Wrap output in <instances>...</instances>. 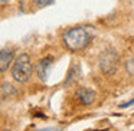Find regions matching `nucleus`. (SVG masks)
I'll use <instances>...</instances> for the list:
<instances>
[{
    "label": "nucleus",
    "mask_w": 134,
    "mask_h": 131,
    "mask_svg": "<svg viewBox=\"0 0 134 131\" xmlns=\"http://www.w3.org/2000/svg\"><path fill=\"white\" fill-rule=\"evenodd\" d=\"M131 104H134V98L133 99H131V101H128V102H125V104H121V105H120V107H121V108H127V107H130V105Z\"/></svg>",
    "instance_id": "nucleus-11"
},
{
    "label": "nucleus",
    "mask_w": 134,
    "mask_h": 131,
    "mask_svg": "<svg viewBox=\"0 0 134 131\" xmlns=\"http://www.w3.org/2000/svg\"><path fill=\"white\" fill-rule=\"evenodd\" d=\"M32 72H33V65L32 61H30V56L27 53H20L12 66V78L16 82L23 84V82L29 81V78L32 76Z\"/></svg>",
    "instance_id": "nucleus-2"
},
{
    "label": "nucleus",
    "mask_w": 134,
    "mask_h": 131,
    "mask_svg": "<svg viewBox=\"0 0 134 131\" xmlns=\"http://www.w3.org/2000/svg\"><path fill=\"white\" fill-rule=\"evenodd\" d=\"M33 2L39 7H46V6H51V4L55 3V0H33Z\"/></svg>",
    "instance_id": "nucleus-8"
},
{
    "label": "nucleus",
    "mask_w": 134,
    "mask_h": 131,
    "mask_svg": "<svg viewBox=\"0 0 134 131\" xmlns=\"http://www.w3.org/2000/svg\"><path fill=\"white\" fill-rule=\"evenodd\" d=\"M75 96L78 98V101L81 102L82 105H91L94 101H95V91L91 89V88H85V87H79L75 92Z\"/></svg>",
    "instance_id": "nucleus-5"
},
{
    "label": "nucleus",
    "mask_w": 134,
    "mask_h": 131,
    "mask_svg": "<svg viewBox=\"0 0 134 131\" xmlns=\"http://www.w3.org/2000/svg\"><path fill=\"white\" fill-rule=\"evenodd\" d=\"M6 2H7V0H2V3H6Z\"/></svg>",
    "instance_id": "nucleus-12"
},
{
    "label": "nucleus",
    "mask_w": 134,
    "mask_h": 131,
    "mask_svg": "<svg viewBox=\"0 0 134 131\" xmlns=\"http://www.w3.org/2000/svg\"><path fill=\"white\" fill-rule=\"evenodd\" d=\"M125 71H127L130 75H134V58L128 59V61L125 62Z\"/></svg>",
    "instance_id": "nucleus-9"
},
{
    "label": "nucleus",
    "mask_w": 134,
    "mask_h": 131,
    "mask_svg": "<svg viewBox=\"0 0 134 131\" xmlns=\"http://www.w3.org/2000/svg\"><path fill=\"white\" fill-rule=\"evenodd\" d=\"M36 131H62V130H61V128H58V127H46V128L36 130Z\"/></svg>",
    "instance_id": "nucleus-10"
},
{
    "label": "nucleus",
    "mask_w": 134,
    "mask_h": 131,
    "mask_svg": "<svg viewBox=\"0 0 134 131\" xmlns=\"http://www.w3.org/2000/svg\"><path fill=\"white\" fill-rule=\"evenodd\" d=\"M81 75H82L81 65H79L78 62H74V64L71 65L69 71H68V75H66V78H65L64 85L65 87H72V85H75L76 82L81 79Z\"/></svg>",
    "instance_id": "nucleus-6"
},
{
    "label": "nucleus",
    "mask_w": 134,
    "mask_h": 131,
    "mask_svg": "<svg viewBox=\"0 0 134 131\" xmlns=\"http://www.w3.org/2000/svg\"><path fill=\"white\" fill-rule=\"evenodd\" d=\"M13 49L10 48H3L0 52V72H6L7 68L10 66L13 61Z\"/></svg>",
    "instance_id": "nucleus-7"
},
{
    "label": "nucleus",
    "mask_w": 134,
    "mask_h": 131,
    "mask_svg": "<svg viewBox=\"0 0 134 131\" xmlns=\"http://www.w3.org/2000/svg\"><path fill=\"white\" fill-rule=\"evenodd\" d=\"M53 65V58L52 56H45L41 61L36 64V75L41 79L42 82H45L48 79V75H49V71Z\"/></svg>",
    "instance_id": "nucleus-4"
},
{
    "label": "nucleus",
    "mask_w": 134,
    "mask_h": 131,
    "mask_svg": "<svg viewBox=\"0 0 134 131\" xmlns=\"http://www.w3.org/2000/svg\"><path fill=\"white\" fill-rule=\"evenodd\" d=\"M92 41V29L88 26H74L65 30L62 35V42L64 45L72 52H79L85 49Z\"/></svg>",
    "instance_id": "nucleus-1"
},
{
    "label": "nucleus",
    "mask_w": 134,
    "mask_h": 131,
    "mask_svg": "<svg viewBox=\"0 0 134 131\" xmlns=\"http://www.w3.org/2000/svg\"><path fill=\"white\" fill-rule=\"evenodd\" d=\"M118 64H120V58H118V53L115 52V49H104L101 52L98 58V65H99V69L104 75L111 76L117 72L118 69Z\"/></svg>",
    "instance_id": "nucleus-3"
}]
</instances>
